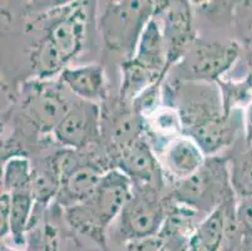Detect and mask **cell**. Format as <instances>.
I'll return each mask as SVG.
<instances>
[{
    "label": "cell",
    "mask_w": 252,
    "mask_h": 251,
    "mask_svg": "<svg viewBox=\"0 0 252 251\" xmlns=\"http://www.w3.org/2000/svg\"><path fill=\"white\" fill-rule=\"evenodd\" d=\"M88 3L70 1L63 5L54 6L45 13L34 18L29 28L42 32L43 40L52 45L65 63H69L83 49L88 34L89 11Z\"/></svg>",
    "instance_id": "cell-7"
},
{
    "label": "cell",
    "mask_w": 252,
    "mask_h": 251,
    "mask_svg": "<svg viewBox=\"0 0 252 251\" xmlns=\"http://www.w3.org/2000/svg\"><path fill=\"white\" fill-rule=\"evenodd\" d=\"M155 18L167 48V73L177 66L196 41L193 11L189 1H157Z\"/></svg>",
    "instance_id": "cell-10"
},
{
    "label": "cell",
    "mask_w": 252,
    "mask_h": 251,
    "mask_svg": "<svg viewBox=\"0 0 252 251\" xmlns=\"http://www.w3.org/2000/svg\"><path fill=\"white\" fill-rule=\"evenodd\" d=\"M244 140L247 147H252V103L244 113Z\"/></svg>",
    "instance_id": "cell-24"
},
{
    "label": "cell",
    "mask_w": 252,
    "mask_h": 251,
    "mask_svg": "<svg viewBox=\"0 0 252 251\" xmlns=\"http://www.w3.org/2000/svg\"><path fill=\"white\" fill-rule=\"evenodd\" d=\"M236 204L237 197L223 202L206 216L192 232L189 241V251H222L226 240L228 211Z\"/></svg>",
    "instance_id": "cell-14"
},
{
    "label": "cell",
    "mask_w": 252,
    "mask_h": 251,
    "mask_svg": "<svg viewBox=\"0 0 252 251\" xmlns=\"http://www.w3.org/2000/svg\"><path fill=\"white\" fill-rule=\"evenodd\" d=\"M18 98L23 119L38 135L49 136L67 114L75 97L59 79L33 78L23 83Z\"/></svg>",
    "instance_id": "cell-6"
},
{
    "label": "cell",
    "mask_w": 252,
    "mask_h": 251,
    "mask_svg": "<svg viewBox=\"0 0 252 251\" xmlns=\"http://www.w3.org/2000/svg\"><path fill=\"white\" fill-rule=\"evenodd\" d=\"M222 98L223 112L231 114L232 112L244 108L246 109L252 103V71L240 80L219 79L216 82Z\"/></svg>",
    "instance_id": "cell-19"
},
{
    "label": "cell",
    "mask_w": 252,
    "mask_h": 251,
    "mask_svg": "<svg viewBox=\"0 0 252 251\" xmlns=\"http://www.w3.org/2000/svg\"><path fill=\"white\" fill-rule=\"evenodd\" d=\"M52 136L64 148L84 151L102 147V105L74 98Z\"/></svg>",
    "instance_id": "cell-9"
},
{
    "label": "cell",
    "mask_w": 252,
    "mask_h": 251,
    "mask_svg": "<svg viewBox=\"0 0 252 251\" xmlns=\"http://www.w3.org/2000/svg\"><path fill=\"white\" fill-rule=\"evenodd\" d=\"M156 4L146 0L105 1L95 20L105 50L122 57V62L133 58L142 32L155 17Z\"/></svg>",
    "instance_id": "cell-3"
},
{
    "label": "cell",
    "mask_w": 252,
    "mask_h": 251,
    "mask_svg": "<svg viewBox=\"0 0 252 251\" xmlns=\"http://www.w3.org/2000/svg\"><path fill=\"white\" fill-rule=\"evenodd\" d=\"M132 191L129 177L111 169L100 179L95 192L83 204L62 210L68 236L94 244L100 251H111L108 235Z\"/></svg>",
    "instance_id": "cell-1"
},
{
    "label": "cell",
    "mask_w": 252,
    "mask_h": 251,
    "mask_svg": "<svg viewBox=\"0 0 252 251\" xmlns=\"http://www.w3.org/2000/svg\"><path fill=\"white\" fill-rule=\"evenodd\" d=\"M157 157L169 185L192 176L202 167L206 155L198 144L187 136H177L168 142Z\"/></svg>",
    "instance_id": "cell-12"
},
{
    "label": "cell",
    "mask_w": 252,
    "mask_h": 251,
    "mask_svg": "<svg viewBox=\"0 0 252 251\" xmlns=\"http://www.w3.org/2000/svg\"><path fill=\"white\" fill-rule=\"evenodd\" d=\"M133 59L151 72L161 75L163 79L167 77V48L162 34L161 25L155 17L148 22L144 31L139 36L138 44L134 52Z\"/></svg>",
    "instance_id": "cell-15"
},
{
    "label": "cell",
    "mask_w": 252,
    "mask_h": 251,
    "mask_svg": "<svg viewBox=\"0 0 252 251\" xmlns=\"http://www.w3.org/2000/svg\"><path fill=\"white\" fill-rule=\"evenodd\" d=\"M169 195L178 204L203 216L210 215L223 202L237 197L231 185L228 158L206 157L198 171L169 186Z\"/></svg>",
    "instance_id": "cell-4"
},
{
    "label": "cell",
    "mask_w": 252,
    "mask_h": 251,
    "mask_svg": "<svg viewBox=\"0 0 252 251\" xmlns=\"http://www.w3.org/2000/svg\"><path fill=\"white\" fill-rule=\"evenodd\" d=\"M122 251H161V244L157 236H155V238L127 243L122 248Z\"/></svg>",
    "instance_id": "cell-23"
},
{
    "label": "cell",
    "mask_w": 252,
    "mask_h": 251,
    "mask_svg": "<svg viewBox=\"0 0 252 251\" xmlns=\"http://www.w3.org/2000/svg\"><path fill=\"white\" fill-rule=\"evenodd\" d=\"M168 196L169 188L132 186L129 197L114 221L116 227L108 241L113 240L117 245L125 246L130 241L157 236L166 220Z\"/></svg>",
    "instance_id": "cell-5"
},
{
    "label": "cell",
    "mask_w": 252,
    "mask_h": 251,
    "mask_svg": "<svg viewBox=\"0 0 252 251\" xmlns=\"http://www.w3.org/2000/svg\"><path fill=\"white\" fill-rule=\"evenodd\" d=\"M54 153L61 185L53 205L61 210L87 201L95 192L105 172L112 169L102 147L84 151L61 147Z\"/></svg>",
    "instance_id": "cell-2"
},
{
    "label": "cell",
    "mask_w": 252,
    "mask_h": 251,
    "mask_svg": "<svg viewBox=\"0 0 252 251\" xmlns=\"http://www.w3.org/2000/svg\"><path fill=\"white\" fill-rule=\"evenodd\" d=\"M233 5L232 19L242 44L252 52V1H242Z\"/></svg>",
    "instance_id": "cell-21"
},
{
    "label": "cell",
    "mask_w": 252,
    "mask_h": 251,
    "mask_svg": "<svg viewBox=\"0 0 252 251\" xmlns=\"http://www.w3.org/2000/svg\"><path fill=\"white\" fill-rule=\"evenodd\" d=\"M58 79L78 100L97 105H103L109 100L107 74L104 67L100 64L65 68Z\"/></svg>",
    "instance_id": "cell-13"
},
{
    "label": "cell",
    "mask_w": 252,
    "mask_h": 251,
    "mask_svg": "<svg viewBox=\"0 0 252 251\" xmlns=\"http://www.w3.org/2000/svg\"><path fill=\"white\" fill-rule=\"evenodd\" d=\"M241 44L236 40L196 39L185 58L177 64L182 82L216 83L240 58Z\"/></svg>",
    "instance_id": "cell-8"
},
{
    "label": "cell",
    "mask_w": 252,
    "mask_h": 251,
    "mask_svg": "<svg viewBox=\"0 0 252 251\" xmlns=\"http://www.w3.org/2000/svg\"><path fill=\"white\" fill-rule=\"evenodd\" d=\"M113 169L127 175L132 186L168 190L161 162L146 136L138 138L117 156Z\"/></svg>",
    "instance_id": "cell-11"
},
{
    "label": "cell",
    "mask_w": 252,
    "mask_h": 251,
    "mask_svg": "<svg viewBox=\"0 0 252 251\" xmlns=\"http://www.w3.org/2000/svg\"><path fill=\"white\" fill-rule=\"evenodd\" d=\"M11 195L10 235L15 246H25L27 234L33 222L35 200L32 191H19Z\"/></svg>",
    "instance_id": "cell-17"
},
{
    "label": "cell",
    "mask_w": 252,
    "mask_h": 251,
    "mask_svg": "<svg viewBox=\"0 0 252 251\" xmlns=\"http://www.w3.org/2000/svg\"><path fill=\"white\" fill-rule=\"evenodd\" d=\"M0 251H22V250H18V249L15 248H10V246L6 245V244H1V250Z\"/></svg>",
    "instance_id": "cell-25"
},
{
    "label": "cell",
    "mask_w": 252,
    "mask_h": 251,
    "mask_svg": "<svg viewBox=\"0 0 252 251\" xmlns=\"http://www.w3.org/2000/svg\"><path fill=\"white\" fill-rule=\"evenodd\" d=\"M10 216H11V195L3 192L0 195V235L1 240L10 235Z\"/></svg>",
    "instance_id": "cell-22"
},
{
    "label": "cell",
    "mask_w": 252,
    "mask_h": 251,
    "mask_svg": "<svg viewBox=\"0 0 252 251\" xmlns=\"http://www.w3.org/2000/svg\"><path fill=\"white\" fill-rule=\"evenodd\" d=\"M228 158L231 185L237 199L252 195V147L232 153Z\"/></svg>",
    "instance_id": "cell-20"
},
{
    "label": "cell",
    "mask_w": 252,
    "mask_h": 251,
    "mask_svg": "<svg viewBox=\"0 0 252 251\" xmlns=\"http://www.w3.org/2000/svg\"><path fill=\"white\" fill-rule=\"evenodd\" d=\"M32 192L35 200V209L44 211L52 202H54L61 185V175L56 162V153L35 157L32 161Z\"/></svg>",
    "instance_id": "cell-16"
},
{
    "label": "cell",
    "mask_w": 252,
    "mask_h": 251,
    "mask_svg": "<svg viewBox=\"0 0 252 251\" xmlns=\"http://www.w3.org/2000/svg\"><path fill=\"white\" fill-rule=\"evenodd\" d=\"M33 169L28 156H10L4 158L1 191L8 193L32 191Z\"/></svg>",
    "instance_id": "cell-18"
}]
</instances>
